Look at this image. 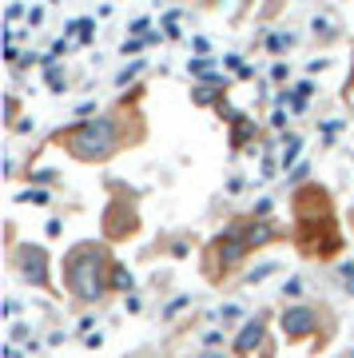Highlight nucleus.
<instances>
[{
	"instance_id": "nucleus-1",
	"label": "nucleus",
	"mask_w": 354,
	"mask_h": 358,
	"mask_svg": "<svg viewBox=\"0 0 354 358\" xmlns=\"http://www.w3.org/2000/svg\"><path fill=\"white\" fill-rule=\"evenodd\" d=\"M52 143H60L64 152L72 159H80V164H108L124 148L143 143V115L127 112V103H120L115 112L76 120L72 128H60L52 136Z\"/></svg>"
},
{
	"instance_id": "nucleus-2",
	"label": "nucleus",
	"mask_w": 354,
	"mask_h": 358,
	"mask_svg": "<svg viewBox=\"0 0 354 358\" xmlns=\"http://www.w3.org/2000/svg\"><path fill=\"white\" fill-rule=\"evenodd\" d=\"M112 267H115V255L108 251V243H96V239L76 243L72 251H64V263H60L64 294L84 303V307L104 303L112 294Z\"/></svg>"
},
{
	"instance_id": "nucleus-3",
	"label": "nucleus",
	"mask_w": 354,
	"mask_h": 358,
	"mask_svg": "<svg viewBox=\"0 0 354 358\" xmlns=\"http://www.w3.org/2000/svg\"><path fill=\"white\" fill-rule=\"evenodd\" d=\"M275 239H278V231H275L271 219H263V215L235 219L227 231H219L215 239L207 243V251H203V275H207V279H227L251 251L275 243Z\"/></svg>"
},
{
	"instance_id": "nucleus-4",
	"label": "nucleus",
	"mask_w": 354,
	"mask_h": 358,
	"mask_svg": "<svg viewBox=\"0 0 354 358\" xmlns=\"http://www.w3.org/2000/svg\"><path fill=\"white\" fill-rule=\"evenodd\" d=\"M278 327L287 334V343H306V338L327 343L330 334H334V315L323 303H291L278 315Z\"/></svg>"
},
{
	"instance_id": "nucleus-5",
	"label": "nucleus",
	"mask_w": 354,
	"mask_h": 358,
	"mask_svg": "<svg viewBox=\"0 0 354 358\" xmlns=\"http://www.w3.org/2000/svg\"><path fill=\"white\" fill-rule=\"evenodd\" d=\"M8 267H13V275H16L20 282H28V287H40V291H52V294H56V287H52V259H48V247H40V243L13 247V251H8Z\"/></svg>"
},
{
	"instance_id": "nucleus-6",
	"label": "nucleus",
	"mask_w": 354,
	"mask_h": 358,
	"mask_svg": "<svg viewBox=\"0 0 354 358\" xmlns=\"http://www.w3.org/2000/svg\"><path fill=\"white\" fill-rule=\"evenodd\" d=\"M139 231V211L136 203H127L124 192L112 195V203L104 207V243H124Z\"/></svg>"
},
{
	"instance_id": "nucleus-7",
	"label": "nucleus",
	"mask_w": 354,
	"mask_h": 358,
	"mask_svg": "<svg viewBox=\"0 0 354 358\" xmlns=\"http://www.w3.org/2000/svg\"><path fill=\"white\" fill-rule=\"evenodd\" d=\"M231 346L239 350V355H255L259 346H267V315H255V319H247L235 331V338H231Z\"/></svg>"
},
{
	"instance_id": "nucleus-8",
	"label": "nucleus",
	"mask_w": 354,
	"mask_h": 358,
	"mask_svg": "<svg viewBox=\"0 0 354 358\" xmlns=\"http://www.w3.org/2000/svg\"><path fill=\"white\" fill-rule=\"evenodd\" d=\"M132 287H136V279H132V271H127L124 263H120V259H115V267H112V291H115V294H127Z\"/></svg>"
},
{
	"instance_id": "nucleus-9",
	"label": "nucleus",
	"mask_w": 354,
	"mask_h": 358,
	"mask_svg": "<svg viewBox=\"0 0 354 358\" xmlns=\"http://www.w3.org/2000/svg\"><path fill=\"white\" fill-rule=\"evenodd\" d=\"M311 28H315V40H323V44L339 36V20H334V16H315V24Z\"/></svg>"
},
{
	"instance_id": "nucleus-10",
	"label": "nucleus",
	"mask_w": 354,
	"mask_h": 358,
	"mask_svg": "<svg viewBox=\"0 0 354 358\" xmlns=\"http://www.w3.org/2000/svg\"><path fill=\"white\" fill-rule=\"evenodd\" d=\"M195 358H247V355H239L235 346H203Z\"/></svg>"
},
{
	"instance_id": "nucleus-11",
	"label": "nucleus",
	"mask_w": 354,
	"mask_h": 358,
	"mask_svg": "<svg viewBox=\"0 0 354 358\" xmlns=\"http://www.w3.org/2000/svg\"><path fill=\"white\" fill-rule=\"evenodd\" d=\"M275 271H278V263H259L255 271H247V275H243V282H247V287H255L259 279H267V275H275Z\"/></svg>"
},
{
	"instance_id": "nucleus-12",
	"label": "nucleus",
	"mask_w": 354,
	"mask_h": 358,
	"mask_svg": "<svg viewBox=\"0 0 354 358\" xmlns=\"http://www.w3.org/2000/svg\"><path fill=\"white\" fill-rule=\"evenodd\" d=\"M339 282L346 294H354V263H339Z\"/></svg>"
},
{
	"instance_id": "nucleus-13",
	"label": "nucleus",
	"mask_w": 354,
	"mask_h": 358,
	"mask_svg": "<svg viewBox=\"0 0 354 358\" xmlns=\"http://www.w3.org/2000/svg\"><path fill=\"white\" fill-rule=\"evenodd\" d=\"M267 44H271V52H283V48H291V44H295V36H287V32H275Z\"/></svg>"
},
{
	"instance_id": "nucleus-14",
	"label": "nucleus",
	"mask_w": 354,
	"mask_h": 358,
	"mask_svg": "<svg viewBox=\"0 0 354 358\" xmlns=\"http://www.w3.org/2000/svg\"><path fill=\"white\" fill-rule=\"evenodd\" d=\"M299 148H303V140H299V136H291V140H287V148H283V164H291L295 155H299Z\"/></svg>"
},
{
	"instance_id": "nucleus-15",
	"label": "nucleus",
	"mask_w": 354,
	"mask_h": 358,
	"mask_svg": "<svg viewBox=\"0 0 354 358\" xmlns=\"http://www.w3.org/2000/svg\"><path fill=\"white\" fill-rule=\"evenodd\" d=\"M139 68H143V60H136V64H132V68H124V72H120V76H115V84H120V88H124L127 80H136V76H139Z\"/></svg>"
},
{
	"instance_id": "nucleus-16",
	"label": "nucleus",
	"mask_w": 354,
	"mask_h": 358,
	"mask_svg": "<svg viewBox=\"0 0 354 358\" xmlns=\"http://www.w3.org/2000/svg\"><path fill=\"white\" fill-rule=\"evenodd\" d=\"M219 319H223V322H239L243 310H239V307H223V310H219Z\"/></svg>"
},
{
	"instance_id": "nucleus-17",
	"label": "nucleus",
	"mask_w": 354,
	"mask_h": 358,
	"mask_svg": "<svg viewBox=\"0 0 354 358\" xmlns=\"http://www.w3.org/2000/svg\"><path fill=\"white\" fill-rule=\"evenodd\" d=\"M255 0H239V8H235V20H243V16H251Z\"/></svg>"
},
{
	"instance_id": "nucleus-18",
	"label": "nucleus",
	"mask_w": 354,
	"mask_h": 358,
	"mask_svg": "<svg viewBox=\"0 0 354 358\" xmlns=\"http://www.w3.org/2000/svg\"><path fill=\"white\" fill-rule=\"evenodd\" d=\"M176 4H191V8H215L219 0H176Z\"/></svg>"
},
{
	"instance_id": "nucleus-19",
	"label": "nucleus",
	"mask_w": 354,
	"mask_h": 358,
	"mask_svg": "<svg viewBox=\"0 0 354 358\" xmlns=\"http://www.w3.org/2000/svg\"><path fill=\"white\" fill-rule=\"evenodd\" d=\"M303 291V279H287L283 282V294H299Z\"/></svg>"
},
{
	"instance_id": "nucleus-20",
	"label": "nucleus",
	"mask_w": 354,
	"mask_h": 358,
	"mask_svg": "<svg viewBox=\"0 0 354 358\" xmlns=\"http://www.w3.org/2000/svg\"><path fill=\"white\" fill-rule=\"evenodd\" d=\"M283 4H287V0H267V8H263V16H275L278 8H283Z\"/></svg>"
},
{
	"instance_id": "nucleus-21",
	"label": "nucleus",
	"mask_w": 354,
	"mask_h": 358,
	"mask_svg": "<svg viewBox=\"0 0 354 358\" xmlns=\"http://www.w3.org/2000/svg\"><path fill=\"white\" fill-rule=\"evenodd\" d=\"M351 92H354V72L346 76V96H351Z\"/></svg>"
}]
</instances>
